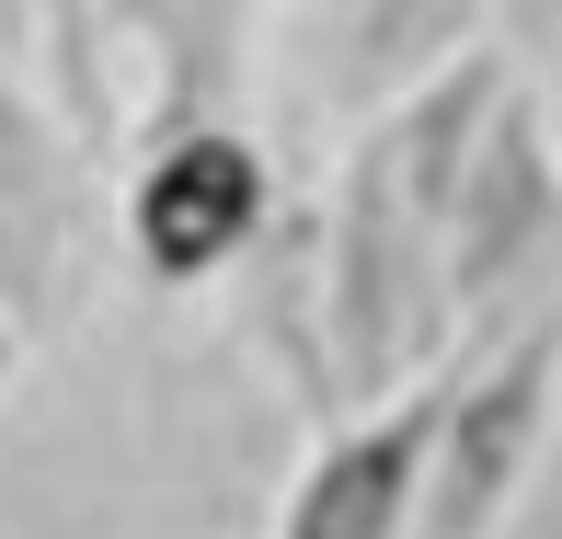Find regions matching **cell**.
I'll return each mask as SVG.
<instances>
[{
  "instance_id": "6da1fadb",
  "label": "cell",
  "mask_w": 562,
  "mask_h": 539,
  "mask_svg": "<svg viewBox=\"0 0 562 539\" xmlns=\"http://www.w3.org/2000/svg\"><path fill=\"white\" fill-rule=\"evenodd\" d=\"M505 92H517V69L482 35L448 69H425L414 92H391L334 161V207H322V252H311V333H322L334 425L379 414L459 345L448 229H459V184H471V149Z\"/></svg>"
},
{
  "instance_id": "7a4b0ae2",
  "label": "cell",
  "mask_w": 562,
  "mask_h": 539,
  "mask_svg": "<svg viewBox=\"0 0 562 539\" xmlns=\"http://www.w3.org/2000/svg\"><path fill=\"white\" fill-rule=\"evenodd\" d=\"M551 414H562V288L528 299L505 333H471L448 425H437V459H425L414 539H505L528 471L551 448Z\"/></svg>"
},
{
  "instance_id": "3957f363",
  "label": "cell",
  "mask_w": 562,
  "mask_h": 539,
  "mask_svg": "<svg viewBox=\"0 0 562 539\" xmlns=\"http://www.w3.org/2000/svg\"><path fill=\"white\" fill-rule=\"evenodd\" d=\"M276 229V161L252 126H184L126 149V252L149 288H207Z\"/></svg>"
},
{
  "instance_id": "277c9868",
  "label": "cell",
  "mask_w": 562,
  "mask_h": 539,
  "mask_svg": "<svg viewBox=\"0 0 562 539\" xmlns=\"http://www.w3.org/2000/svg\"><path fill=\"white\" fill-rule=\"evenodd\" d=\"M459 356L471 333L414 379L391 391L379 414H345L322 425V448L299 459L288 505H276L265 539H414V505H425V459H437V425H448V391H459Z\"/></svg>"
},
{
  "instance_id": "5b68a950",
  "label": "cell",
  "mask_w": 562,
  "mask_h": 539,
  "mask_svg": "<svg viewBox=\"0 0 562 539\" xmlns=\"http://www.w3.org/2000/svg\"><path fill=\"white\" fill-rule=\"evenodd\" d=\"M69 242H81V126L0 46V311L23 333H46V311H58Z\"/></svg>"
},
{
  "instance_id": "8992f818",
  "label": "cell",
  "mask_w": 562,
  "mask_h": 539,
  "mask_svg": "<svg viewBox=\"0 0 562 539\" xmlns=\"http://www.w3.org/2000/svg\"><path fill=\"white\" fill-rule=\"evenodd\" d=\"M115 35L149 46V138L184 126H241V81H252V0H115Z\"/></svg>"
},
{
  "instance_id": "52a82bcc",
  "label": "cell",
  "mask_w": 562,
  "mask_h": 539,
  "mask_svg": "<svg viewBox=\"0 0 562 539\" xmlns=\"http://www.w3.org/2000/svg\"><path fill=\"white\" fill-rule=\"evenodd\" d=\"M23 58L81 126V149H115V0H23Z\"/></svg>"
},
{
  "instance_id": "ba28073f",
  "label": "cell",
  "mask_w": 562,
  "mask_h": 539,
  "mask_svg": "<svg viewBox=\"0 0 562 539\" xmlns=\"http://www.w3.org/2000/svg\"><path fill=\"white\" fill-rule=\"evenodd\" d=\"M505 539H562V414H551V448H540V471H528V494H517V517H505Z\"/></svg>"
},
{
  "instance_id": "9c48e42d",
  "label": "cell",
  "mask_w": 562,
  "mask_h": 539,
  "mask_svg": "<svg viewBox=\"0 0 562 539\" xmlns=\"http://www.w3.org/2000/svg\"><path fill=\"white\" fill-rule=\"evenodd\" d=\"M12 368H23V322L0 311V391H12Z\"/></svg>"
},
{
  "instance_id": "30bf717a",
  "label": "cell",
  "mask_w": 562,
  "mask_h": 539,
  "mask_svg": "<svg viewBox=\"0 0 562 539\" xmlns=\"http://www.w3.org/2000/svg\"><path fill=\"white\" fill-rule=\"evenodd\" d=\"M0 46H23V0H0Z\"/></svg>"
}]
</instances>
